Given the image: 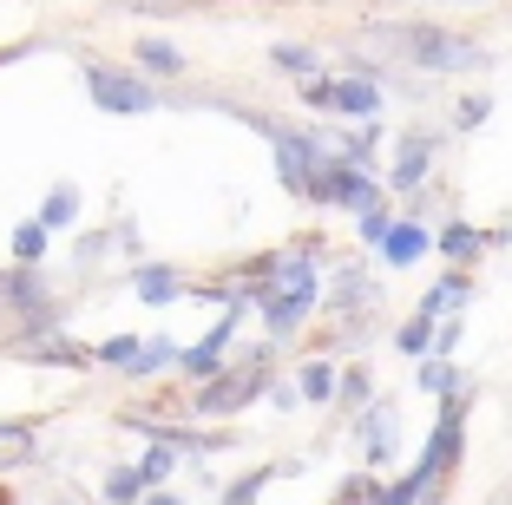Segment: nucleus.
Returning <instances> with one entry per match:
<instances>
[{
  "label": "nucleus",
  "mask_w": 512,
  "mask_h": 505,
  "mask_svg": "<svg viewBox=\"0 0 512 505\" xmlns=\"http://www.w3.org/2000/svg\"><path fill=\"white\" fill-rule=\"evenodd\" d=\"M375 505H421V486H414V473H407V479H388V486L375 492Z\"/></svg>",
  "instance_id": "nucleus-34"
},
{
  "label": "nucleus",
  "mask_w": 512,
  "mask_h": 505,
  "mask_svg": "<svg viewBox=\"0 0 512 505\" xmlns=\"http://www.w3.org/2000/svg\"><path fill=\"white\" fill-rule=\"evenodd\" d=\"M0 309L20 315V328L27 322H53V283H46V269H0Z\"/></svg>",
  "instance_id": "nucleus-10"
},
{
  "label": "nucleus",
  "mask_w": 512,
  "mask_h": 505,
  "mask_svg": "<svg viewBox=\"0 0 512 505\" xmlns=\"http://www.w3.org/2000/svg\"><path fill=\"white\" fill-rule=\"evenodd\" d=\"M46 243H53V230H46L40 217H27V223H14V243H7V250H14L20 269H40L46 263Z\"/></svg>",
  "instance_id": "nucleus-22"
},
{
  "label": "nucleus",
  "mask_w": 512,
  "mask_h": 505,
  "mask_svg": "<svg viewBox=\"0 0 512 505\" xmlns=\"http://www.w3.org/2000/svg\"><path fill=\"white\" fill-rule=\"evenodd\" d=\"M434 250L447 256L453 269H460V263H473V256L486 250V230H473V223H460V217H453L447 230H440V237H434Z\"/></svg>",
  "instance_id": "nucleus-19"
},
{
  "label": "nucleus",
  "mask_w": 512,
  "mask_h": 505,
  "mask_svg": "<svg viewBox=\"0 0 512 505\" xmlns=\"http://www.w3.org/2000/svg\"><path fill=\"white\" fill-rule=\"evenodd\" d=\"M270 407H276V414H289V407H302L296 381H270Z\"/></svg>",
  "instance_id": "nucleus-37"
},
{
  "label": "nucleus",
  "mask_w": 512,
  "mask_h": 505,
  "mask_svg": "<svg viewBox=\"0 0 512 505\" xmlns=\"http://www.w3.org/2000/svg\"><path fill=\"white\" fill-rule=\"evenodd\" d=\"M414 387H421V394H440V401H447V394H460V368H453V361H440V355H427V361H414Z\"/></svg>",
  "instance_id": "nucleus-23"
},
{
  "label": "nucleus",
  "mask_w": 512,
  "mask_h": 505,
  "mask_svg": "<svg viewBox=\"0 0 512 505\" xmlns=\"http://www.w3.org/2000/svg\"><path fill=\"white\" fill-rule=\"evenodd\" d=\"M434 145H440V138L421 132V125L401 132V138H394V164H388V178H381V184H388L394 197H421L427 171H434Z\"/></svg>",
  "instance_id": "nucleus-11"
},
{
  "label": "nucleus",
  "mask_w": 512,
  "mask_h": 505,
  "mask_svg": "<svg viewBox=\"0 0 512 505\" xmlns=\"http://www.w3.org/2000/svg\"><path fill=\"white\" fill-rule=\"evenodd\" d=\"M138 505H184V499H178V492H145Z\"/></svg>",
  "instance_id": "nucleus-38"
},
{
  "label": "nucleus",
  "mask_w": 512,
  "mask_h": 505,
  "mask_svg": "<svg viewBox=\"0 0 512 505\" xmlns=\"http://www.w3.org/2000/svg\"><path fill=\"white\" fill-rule=\"evenodd\" d=\"M355 440H362V473H381L401 453V407L394 401H368L355 414Z\"/></svg>",
  "instance_id": "nucleus-8"
},
{
  "label": "nucleus",
  "mask_w": 512,
  "mask_h": 505,
  "mask_svg": "<svg viewBox=\"0 0 512 505\" xmlns=\"http://www.w3.org/2000/svg\"><path fill=\"white\" fill-rule=\"evenodd\" d=\"M283 473H296V460H283V466H256V473H243L237 486H224V505H256V492L270 486V479H283Z\"/></svg>",
  "instance_id": "nucleus-27"
},
{
  "label": "nucleus",
  "mask_w": 512,
  "mask_h": 505,
  "mask_svg": "<svg viewBox=\"0 0 512 505\" xmlns=\"http://www.w3.org/2000/svg\"><path fill=\"white\" fill-rule=\"evenodd\" d=\"M460 7H467V0H460ZM473 7H480V0H473Z\"/></svg>",
  "instance_id": "nucleus-42"
},
{
  "label": "nucleus",
  "mask_w": 512,
  "mask_h": 505,
  "mask_svg": "<svg viewBox=\"0 0 512 505\" xmlns=\"http://www.w3.org/2000/svg\"><path fill=\"white\" fill-rule=\"evenodd\" d=\"M375 197H381L375 164H348V158H335L329 171H322V184L309 191V204H322V210H368Z\"/></svg>",
  "instance_id": "nucleus-7"
},
{
  "label": "nucleus",
  "mask_w": 512,
  "mask_h": 505,
  "mask_svg": "<svg viewBox=\"0 0 512 505\" xmlns=\"http://www.w3.org/2000/svg\"><path fill=\"white\" fill-rule=\"evenodd\" d=\"M329 505H348V499H329Z\"/></svg>",
  "instance_id": "nucleus-41"
},
{
  "label": "nucleus",
  "mask_w": 512,
  "mask_h": 505,
  "mask_svg": "<svg viewBox=\"0 0 512 505\" xmlns=\"http://www.w3.org/2000/svg\"><path fill=\"white\" fill-rule=\"evenodd\" d=\"M427 250H434V230H427L421 217H394L388 243H381V263H388V269H414Z\"/></svg>",
  "instance_id": "nucleus-14"
},
{
  "label": "nucleus",
  "mask_w": 512,
  "mask_h": 505,
  "mask_svg": "<svg viewBox=\"0 0 512 505\" xmlns=\"http://www.w3.org/2000/svg\"><path fill=\"white\" fill-rule=\"evenodd\" d=\"M99 499H106V505H138V499H145V479H138V466H106V479H99Z\"/></svg>",
  "instance_id": "nucleus-26"
},
{
  "label": "nucleus",
  "mask_w": 512,
  "mask_h": 505,
  "mask_svg": "<svg viewBox=\"0 0 512 505\" xmlns=\"http://www.w3.org/2000/svg\"><path fill=\"white\" fill-rule=\"evenodd\" d=\"M14 361H33V368H92V348H79L60 322H27L20 342L7 348Z\"/></svg>",
  "instance_id": "nucleus-6"
},
{
  "label": "nucleus",
  "mask_w": 512,
  "mask_h": 505,
  "mask_svg": "<svg viewBox=\"0 0 512 505\" xmlns=\"http://www.w3.org/2000/svg\"><path fill=\"white\" fill-rule=\"evenodd\" d=\"M132 60H138V73H145V79H184V73H191V60H184V46H171L165 33H138Z\"/></svg>",
  "instance_id": "nucleus-16"
},
{
  "label": "nucleus",
  "mask_w": 512,
  "mask_h": 505,
  "mask_svg": "<svg viewBox=\"0 0 512 505\" xmlns=\"http://www.w3.org/2000/svg\"><path fill=\"white\" fill-rule=\"evenodd\" d=\"M46 460L40 427L33 420H0V473H27V466Z\"/></svg>",
  "instance_id": "nucleus-15"
},
{
  "label": "nucleus",
  "mask_w": 512,
  "mask_h": 505,
  "mask_svg": "<svg viewBox=\"0 0 512 505\" xmlns=\"http://www.w3.org/2000/svg\"><path fill=\"white\" fill-rule=\"evenodd\" d=\"M302 105H309V112H335V73L302 79Z\"/></svg>",
  "instance_id": "nucleus-32"
},
{
  "label": "nucleus",
  "mask_w": 512,
  "mask_h": 505,
  "mask_svg": "<svg viewBox=\"0 0 512 505\" xmlns=\"http://www.w3.org/2000/svg\"><path fill=\"white\" fill-rule=\"evenodd\" d=\"M0 315H7V309H0Z\"/></svg>",
  "instance_id": "nucleus-43"
},
{
  "label": "nucleus",
  "mask_w": 512,
  "mask_h": 505,
  "mask_svg": "<svg viewBox=\"0 0 512 505\" xmlns=\"http://www.w3.org/2000/svg\"><path fill=\"white\" fill-rule=\"evenodd\" d=\"M178 446H158V440H145V453H138V479H145V492H158L171 473H178Z\"/></svg>",
  "instance_id": "nucleus-24"
},
{
  "label": "nucleus",
  "mask_w": 512,
  "mask_h": 505,
  "mask_svg": "<svg viewBox=\"0 0 512 505\" xmlns=\"http://www.w3.org/2000/svg\"><path fill=\"white\" fill-rule=\"evenodd\" d=\"M106 250H112V237H106V230H99V237H79V269H92Z\"/></svg>",
  "instance_id": "nucleus-36"
},
{
  "label": "nucleus",
  "mask_w": 512,
  "mask_h": 505,
  "mask_svg": "<svg viewBox=\"0 0 512 505\" xmlns=\"http://www.w3.org/2000/svg\"><path fill=\"white\" fill-rule=\"evenodd\" d=\"M79 210H86V197H79V184H53V191L40 197V223L60 237V230H73L79 223Z\"/></svg>",
  "instance_id": "nucleus-18"
},
{
  "label": "nucleus",
  "mask_w": 512,
  "mask_h": 505,
  "mask_svg": "<svg viewBox=\"0 0 512 505\" xmlns=\"http://www.w3.org/2000/svg\"><path fill=\"white\" fill-rule=\"evenodd\" d=\"M355 230H362V243H368V250H381V243H388V230H394V217H388V197H375L368 210H355Z\"/></svg>",
  "instance_id": "nucleus-31"
},
{
  "label": "nucleus",
  "mask_w": 512,
  "mask_h": 505,
  "mask_svg": "<svg viewBox=\"0 0 512 505\" xmlns=\"http://www.w3.org/2000/svg\"><path fill=\"white\" fill-rule=\"evenodd\" d=\"M86 99L99 105V112H112V119H145V112H158V86H151L138 66H112V60H86Z\"/></svg>",
  "instance_id": "nucleus-5"
},
{
  "label": "nucleus",
  "mask_w": 512,
  "mask_h": 505,
  "mask_svg": "<svg viewBox=\"0 0 512 505\" xmlns=\"http://www.w3.org/2000/svg\"><path fill=\"white\" fill-rule=\"evenodd\" d=\"M467 302H473V276L467 269H447V276L414 302V315H421V322H447V315H467Z\"/></svg>",
  "instance_id": "nucleus-13"
},
{
  "label": "nucleus",
  "mask_w": 512,
  "mask_h": 505,
  "mask_svg": "<svg viewBox=\"0 0 512 505\" xmlns=\"http://www.w3.org/2000/svg\"><path fill=\"white\" fill-rule=\"evenodd\" d=\"M394 348H401L407 361H427V355H434V322L407 315V322H401V335H394Z\"/></svg>",
  "instance_id": "nucleus-30"
},
{
  "label": "nucleus",
  "mask_w": 512,
  "mask_h": 505,
  "mask_svg": "<svg viewBox=\"0 0 512 505\" xmlns=\"http://www.w3.org/2000/svg\"><path fill=\"white\" fill-rule=\"evenodd\" d=\"M460 453H467V394H447L440 401V420L427 433L421 460H414V486H421V505H440L460 473Z\"/></svg>",
  "instance_id": "nucleus-4"
},
{
  "label": "nucleus",
  "mask_w": 512,
  "mask_h": 505,
  "mask_svg": "<svg viewBox=\"0 0 512 505\" xmlns=\"http://www.w3.org/2000/svg\"><path fill=\"white\" fill-rule=\"evenodd\" d=\"M132 296L145 302V309H165V302L191 296V283H184V269H171V263H145L132 276Z\"/></svg>",
  "instance_id": "nucleus-17"
},
{
  "label": "nucleus",
  "mask_w": 512,
  "mask_h": 505,
  "mask_svg": "<svg viewBox=\"0 0 512 505\" xmlns=\"http://www.w3.org/2000/svg\"><path fill=\"white\" fill-rule=\"evenodd\" d=\"M368 53H394L407 60L414 73H486L493 53L467 33H447V27H368L362 33Z\"/></svg>",
  "instance_id": "nucleus-1"
},
{
  "label": "nucleus",
  "mask_w": 512,
  "mask_h": 505,
  "mask_svg": "<svg viewBox=\"0 0 512 505\" xmlns=\"http://www.w3.org/2000/svg\"><path fill=\"white\" fill-rule=\"evenodd\" d=\"M375 302H381V276L368 263H342V269H335V283H329V296H322V309L348 328L355 315H375Z\"/></svg>",
  "instance_id": "nucleus-9"
},
{
  "label": "nucleus",
  "mask_w": 512,
  "mask_h": 505,
  "mask_svg": "<svg viewBox=\"0 0 512 505\" xmlns=\"http://www.w3.org/2000/svg\"><path fill=\"white\" fill-rule=\"evenodd\" d=\"M335 112L355 125H368L381 112V79L368 73V66H348V73H335Z\"/></svg>",
  "instance_id": "nucleus-12"
},
{
  "label": "nucleus",
  "mask_w": 512,
  "mask_h": 505,
  "mask_svg": "<svg viewBox=\"0 0 512 505\" xmlns=\"http://www.w3.org/2000/svg\"><path fill=\"white\" fill-rule=\"evenodd\" d=\"M138 348H145V335H112V342H99V348H92V368H132V361H138Z\"/></svg>",
  "instance_id": "nucleus-29"
},
{
  "label": "nucleus",
  "mask_w": 512,
  "mask_h": 505,
  "mask_svg": "<svg viewBox=\"0 0 512 505\" xmlns=\"http://www.w3.org/2000/svg\"><path fill=\"white\" fill-rule=\"evenodd\" d=\"M119 7H138V14H184L197 0H119Z\"/></svg>",
  "instance_id": "nucleus-35"
},
{
  "label": "nucleus",
  "mask_w": 512,
  "mask_h": 505,
  "mask_svg": "<svg viewBox=\"0 0 512 505\" xmlns=\"http://www.w3.org/2000/svg\"><path fill=\"white\" fill-rule=\"evenodd\" d=\"M178 355H184V348L171 342V335H151V342L138 348V361L125 368V381H151V374H171V368H178Z\"/></svg>",
  "instance_id": "nucleus-20"
},
{
  "label": "nucleus",
  "mask_w": 512,
  "mask_h": 505,
  "mask_svg": "<svg viewBox=\"0 0 512 505\" xmlns=\"http://www.w3.org/2000/svg\"><path fill=\"white\" fill-rule=\"evenodd\" d=\"M243 125L270 138V151H276V178H283L289 197H309V191L322 184V171L335 164L329 138H322L316 125H289V119H276V112H243Z\"/></svg>",
  "instance_id": "nucleus-2"
},
{
  "label": "nucleus",
  "mask_w": 512,
  "mask_h": 505,
  "mask_svg": "<svg viewBox=\"0 0 512 505\" xmlns=\"http://www.w3.org/2000/svg\"><path fill=\"white\" fill-rule=\"evenodd\" d=\"M499 505H512V486H506V499H499Z\"/></svg>",
  "instance_id": "nucleus-39"
},
{
  "label": "nucleus",
  "mask_w": 512,
  "mask_h": 505,
  "mask_svg": "<svg viewBox=\"0 0 512 505\" xmlns=\"http://www.w3.org/2000/svg\"><path fill=\"white\" fill-rule=\"evenodd\" d=\"M270 381H276V348L263 342L256 355L230 361V368L217 374V381L191 387V414H197V420H237L243 407H256L263 394H270Z\"/></svg>",
  "instance_id": "nucleus-3"
},
{
  "label": "nucleus",
  "mask_w": 512,
  "mask_h": 505,
  "mask_svg": "<svg viewBox=\"0 0 512 505\" xmlns=\"http://www.w3.org/2000/svg\"><path fill=\"white\" fill-rule=\"evenodd\" d=\"M270 66H283L289 79H316L322 73V53H316V46H296V40H276L270 46Z\"/></svg>",
  "instance_id": "nucleus-25"
},
{
  "label": "nucleus",
  "mask_w": 512,
  "mask_h": 505,
  "mask_svg": "<svg viewBox=\"0 0 512 505\" xmlns=\"http://www.w3.org/2000/svg\"><path fill=\"white\" fill-rule=\"evenodd\" d=\"M453 119H460V132H480V125L493 119V99H486V92H473V99H460V112H453Z\"/></svg>",
  "instance_id": "nucleus-33"
},
{
  "label": "nucleus",
  "mask_w": 512,
  "mask_h": 505,
  "mask_svg": "<svg viewBox=\"0 0 512 505\" xmlns=\"http://www.w3.org/2000/svg\"><path fill=\"white\" fill-rule=\"evenodd\" d=\"M335 401L355 407V414L375 401V374H368V361H362V368H342V381H335Z\"/></svg>",
  "instance_id": "nucleus-28"
},
{
  "label": "nucleus",
  "mask_w": 512,
  "mask_h": 505,
  "mask_svg": "<svg viewBox=\"0 0 512 505\" xmlns=\"http://www.w3.org/2000/svg\"><path fill=\"white\" fill-rule=\"evenodd\" d=\"M335 381H342V374H335L322 355H316V361H302V368H296V394H302L309 407H329V401H335Z\"/></svg>",
  "instance_id": "nucleus-21"
},
{
  "label": "nucleus",
  "mask_w": 512,
  "mask_h": 505,
  "mask_svg": "<svg viewBox=\"0 0 512 505\" xmlns=\"http://www.w3.org/2000/svg\"><path fill=\"white\" fill-rule=\"evenodd\" d=\"M53 505H73V499H53Z\"/></svg>",
  "instance_id": "nucleus-40"
}]
</instances>
